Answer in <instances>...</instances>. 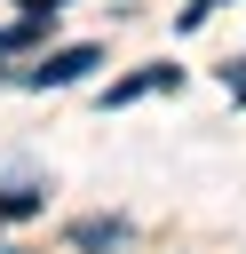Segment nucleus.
Returning <instances> with one entry per match:
<instances>
[{"label": "nucleus", "mask_w": 246, "mask_h": 254, "mask_svg": "<svg viewBox=\"0 0 246 254\" xmlns=\"http://www.w3.org/2000/svg\"><path fill=\"white\" fill-rule=\"evenodd\" d=\"M103 64V48L95 40H79V48H56V56H40L32 71H24V87H71V79H87Z\"/></svg>", "instance_id": "obj_1"}, {"label": "nucleus", "mask_w": 246, "mask_h": 254, "mask_svg": "<svg viewBox=\"0 0 246 254\" xmlns=\"http://www.w3.org/2000/svg\"><path fill=\"white\" fill-rule=\"evenodd\" d=\"M175 79H183L175 64H143V71H127V79L103 87V111H111V103H135V95H159V87H175Z\"/></svg>", "instance_id": "obj_2"}, {"label": "nucleus", "mask_w": 246, "mask_h": 254, "mask_svg": "<svg viewBox=\"0 0 246 254\" xmlns=\"http://www.w3.org/2000/svg\"><path fill=\"white\" fill-rule=\"evenodd\" d=\"M32 206H40L32 183H8V190H0V222H16V214H32Z\"/></svg>", "instance_id": "obj_3"}, {"label": "nucleus", "mask_w": 246, "mask_h": 254, "mask_svg": "<svg viewBox=\"0 0 246 254\" xmlns=\"http://www.w3.org/2000/svg\"><path fill=\"white\" fill-rule=\"evenodd\" d=\"M71 238H79V246H119V238H127V222H79Z\"/></svg>", "instance_id": "obj_4"}, {"label": "nucleus", "mask_w": 246, "mask_h": 254, "mask_svg": "<svg viewBox=\"0 0 246 254\" xmlns=\"http://www.w3.org/2000/svg\"><path fill=\"white\" fill-rule=\"evenodd\" d=\"M40 40V16H16V24H0V48H32Z\"/></svg>", "instance_id": "obj_5"}, {"label": "nucleus", "mask_w": 246, "mask_h": 254, "mask_svg": "<svg viewBox=\"0 0 246 254\" xmlns=\"http://www.w3.org/2000/svg\"><path fill=\"white\" fill-rule=\"evenodd\" d=\"M214 8H222V0H190V8H183V16H175V24H183V32H190V24H206V16H214Z\"/></svg>", "instance_id": "obj_6"}, {"label": "nucleus", "mask_w": 246, "mask_h": 254, "mask_svg": "<svg viewBox=\"0 0 246 254\" xmlns=\"http://www.w3.org/2000/svg\"><path fill=\"white\" fill-rule=\"evenodd\" d=\"M56 8H63V0H24V16H56Z\"/></svg>", "instance_id": "obj_7"}]
</instances>
